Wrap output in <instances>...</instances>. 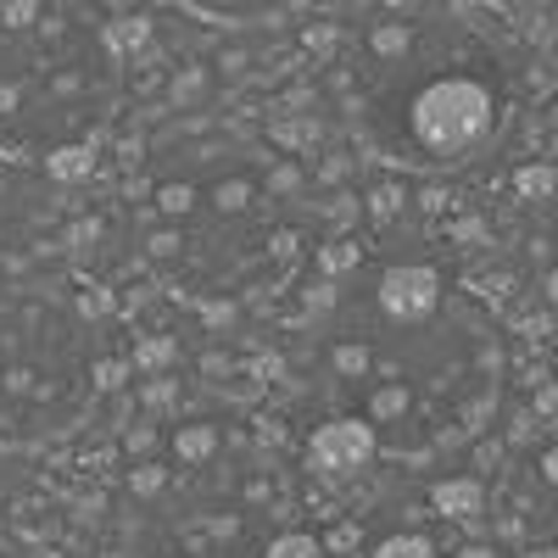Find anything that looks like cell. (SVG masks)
Returning <instances> with one entry per match:
<instances>
[{
    "label": "cell",
    "instance_id": "cell-1",
    "mask_svg": "<svg viewBox=\"0 0 558 558\" xmlns=\"http://www.w3.org/2000/svg\"><path fill=\"white\" fill-rule=\"evenodd\" d=\"M324 336L336 380L352 397L347 418L368 425L380 447H436L470 408L463 380L481 368L475 336L463 330V307L430 257L363 263L336 296Z\"/></svg>",
    "mask_w": 558,
    "mask_h": 558
},
{
    "label": "cell",
    "instance_id": "cell-2",
    "mask_svg": "<svg viewBox=\"0 0 558 558\" xmlns=\"http://www.w3.org/2000/svg\"><path fill=\"white\" fill-rule=\"evenodd\" d=\"M151 257L196 296H241L291 246V196L274 151L235 129H184L151 146Z\"/></svg>",
    "mask_w": 558,
    "mask_h": 558
},
{
    "label": "cell",
    "instance_id": "cell-3",
    "mask_svg": "<svg viewBox=\"0 0 558 558\" xmlns=\"http://www.w3.org/2000/svg\"><path fill=\"white\" fill-rule=\"evenodd\" d=\"M357 123L386 162L413 173L470 168L502 123L497 73L447 17H391L352 62Z\"/></svg>",
    "mask_w": 558,
    "mask_h": 558
},
{
    "label": "cell",
    "instance_id": "cell-4",
    "mask_svg": "<svg viewBox=\"0 0 558 558\" xmlns=\"http://www.w3.org/2000/svg\"><path fill=\"white\" fill-rule=\"evenodd\" d=\"M123 101V57L96 0H0V157L73 173Z\"/></svg>",
    "mask_w": 558,
    "mask_h": 558
},
{
    "label": "cell",
    "instance_id": "cell-5",
    "mask_svg": "<svg viewBox=\"0 0 558 558\" xmlns=\"http://www.w3.org/2000/svg\"><path fill=\"white\" fill-rule=\"evenodd\" d=\"M89 391L84 330L51 302H0V436L62 430Z\"/></svg>",
    "mask_w": 558,
    "mask_h": 558
},
{
    "label": "cell",
    "instance_id": "cell-6",
    "mask_svg": "<svg viewBox=\"0 0 558 558\" xmlns=\"http://www.w3.org/2000/svg\"><path fill=\"white\" fill-rule=\"evenodd\" d=\"M184 12H196L207 23H229V28H257V23H279L291 17L302 0H179Z\"/></svg>",
    "mask_w": 558,
    "mask_h": 558
},
{
    "label": "cell",
    "instance_id": "cell-7",
    "mask_svg": "<svg viewBox=\"0 0 558 558\" xmlns=\"http://www.w3.org/2000/svg\"><path fill=\"white\" fill-rule=\"evenodd\" d=\"M547 481H558V452H547Z\"/></svg>",
    "mask_w": 558,
    "mask_h": 558
}]
</instances>
